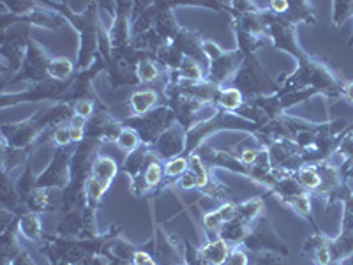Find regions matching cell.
I'll return each instance as SVG.
<instances>
[{
	"label": "cell",
	"mask_w": 353,
	"mask_h": 265,
	"mask_svg": "<svg viewBox=\"0 0 353 265\" xmlns=\"http://www.w3.org/2000/svg\"><path fill=\"white\" fill-rule=\"evenodd\" d=\"M18 228L23 237L30 239V241L37 242L43 235V226H41L39 217L36 216V213H25L23 216L18 219Z\"/></svg>",
	"instance_id": "obj_16"
},
{
	"label": "cell",
	"mask_w": 353,
	"mask_h": 265,
	"mask_svg": "<svg viewBox=\"0 0 353 265\" xmlns=\"http://www.w3.org/2000/svg\"><path fill=\"white\" fill-rule=\"evenodd\" d=\"M52 57L48 55V52L44 48H41L36 41H28L27 48V57H25L23 68L18 75L11 78V81H21V80H30L34 81V85L41 84V81L50 80L48 77V66Z\"/></svg>",
	"instance_id": "obj_6"
},
{
	"label": "cell",
	"mask_w": 353,
	"mask_h": 265,
	"mask_svg": "<svg viewBox=\"0 0 353 265\" xmlns=\"http://www.w3.org/2000/svg\"><path fill=\"white\" fill-rule=\"evenodd\" d=\"M138 72V78H140V84L141 85H147V84H152L156 81L161 75H168V69L163 68L156 59H145L138 64L137 68Z\"/></svg>",
	"instance_id": "obj_15"
},
{
	"label": "cell",
	"mask_w": 353,
	"mask_h": 265,
	"mask_svg": "<svg viewBox=\"0 0 353 265\" xmlns=\"http://www.w3.org/2000/svg\"><path fill=\"white\" fill-rule=\"evenodd\" d=\"M353 17V2H334L332 4V25L337 28L343 21Z\"/></svg>",
	"instance_id": "obj_22"
},
{
	"label": "cell",
	"mask_w": 353,
	"mask_h": 265,
	"mask_svg": "<svg viewBox=\"0 0 353 265\" xmlns=\"http://www.w3.org/2000/svg\"><path fill=\"white\" fill-rule=\"evenodd\" d=\"M179 78L182 81H191V84H196V81H203L205 80V69L198 64L196 61L193 59H188L184 57V61H182L181 68H179Z\"/></svg>",
	"instance_id": "obj_18"
},
{
	"label": "cell",
	"mask_w": 353,
	"mask_h": 265,
	"mask_svg": "<svg viewBox=\"0 0 353 265\" xmlns=\"http://www.w3.org/2000/svg\"><path fill=\"white\" fill-rule=\"evenodd\" d=\"M176 122L175 113L168 108L166 105L157 106V108L150 110L149 113L145 115H132L129 119H125L124 126L125 128H131L138 132L141 144L143 145H152L157 138L166 131V129L172 128Z\"/></svg>",
	"instance_id": "obj_3"
},
{
	"label": "cell",
	"mask_w": 353,
	"mask_h": 265,
	"mask_svg": "<svg viewBox=\"0 0 353 265\" xmlns=\"http://www.w3.org/2000/svg\"><path fill=\"white\" fill-rule=\"evenodd\" d=\"M21 200V195L18 191V188H14V182L8 177V173H4V181H2V205H4L6 210H14Z\"/></svg>",
	"instance_id": "obj_19"
},
{
	"label": "cell",
	"mask_w": 353,
	"mask_h": 265,
	"mask_svg": "<svg viewBox=\"0 0 353 265\" xmlns=\"http://www.w3.org/2000/svg\"><path fill=\"white\" fill-rule=\"evenodd\" d=\"M159 101L161 96L157 90H152V88H140V90H134L129 96V106H131L134 115H145L150 110L157 108Z\"/></svg>",
	"instance_id": "obj_10"
},
{
	"label": "cell",
	"mask_w": 353,
	"mask_h": 265,
	"mask_svg": "<svg viewBox=\"0 0 353 265\" xmlns=\"http://www.w3.org/2000/svg\"><path fill=\"white\" fill-rule=\"evenodd\" d=\"M77 75V64H72L65 57H53L48 66V77L57 81L71 80Z\"/></svg>",
	"instance_id": "obj_13"
},
{
	"label": "cell",
	"mask_w": 353,
	"mask_h": 265,
	"mask_svg": "<svg viewBox=\"0 0 353 265\" xmlns=\"http://www.w3.org/2000/svg\"><path fill=\"white\" fill-rule=\"evenodd\" d=\"M28 30L30 25L17 23L0 34V57L4 61V75L14 71L20 72L23 68L28 41H30Z\"/></svg>",
	"instance_id": "obj_4"
},
{
	"label": "cell",
	"mask_w": 353,
	"mask_h": 265,
	"mask_svg": "<svg viewBox=\"0 0 353 265\" xmlns=\"http://www.w3.org/2000/svg\"><path fill=\"white\" fill-rule=\"evenodd\" d=\"M12 265H34V262L30 260V257H28L25 251H21V253L12 260Z\"/></svg>",
	"instance_id": "obj_27"
},
{
	"label": "cell",
	"mask_w": 353,
	"mask_h": 265,
	"mask_svg": "<svg viewBox=\"0 0 353 265\" xmlns=\"http://www.w3.org/2000/svg\"><path fill=\"white\" fill-rule=\"evenodd\" d=\"M343 97H346V99H348L350 103H353V80L346 81L345 90H343Z\"/></svg>",
	"instance_id": "obj_28"
},
{
	"label": "cell",
	"mask_w": 353,
	"mask_h": 265,
	"mask_svg": "<svg viewBox=\"0 0 353 265\" xmlns=\"http://www.w3.org/2000/svg\"><path fill=\"white\" fill-rule=\"evenodd\" d=\"M353 46V34H352V39H350V43H348V48H352Z\"/></svg>",
	"instance_id": "obj_29"
},
{
	"label": "cell",
	"mask_w": 353,
	"mask_h": 265,
	"mask_svg": "<svg viewBox=\"0 0 353 265\" xmlns=\"http://www.w3.org/2000/svg\"><path fill=\"white\" fill-rule=\"evenodd\" d=\"M201 46H203L205 57H207V59H209L210 62L216 61V59H219V57L223 55V53H225V50L221 48L219 44L214 43V41L203 39V44H201Z\"/></svg>",
	"instance_id": "obj_25"
},
{
	"label": "cell",
	"mask_w": 353,
	"mask_h": 265,
	"mask_svg": "<svg viewBox=\"0 0 353 265\" xmlns=\"http://www.w3.org/2000/svg\"><path fill=\"white\" fill-rule=\"evenodd\" d=\"M200 257L207 265H225L230 257V246L223 239L210 241L200 249Z\"/></svg>",
	"instance_id": "obj_11"
},
{
	"label": "cell",
	"mask_w": 353,
	"mask_h": 265,
	"mask_svg": "<svg viewBox=\"0 0 353 265\" xmlns=\"http://www.w3.org/2000/svg\"><path fill=\"white\" fill-rule=\"evenodd\" d=\"M265 25H267V34L269 39L272 41L274 48L276 50H285L290 55H293L297 61H302L307 53L301 48L297 39V25L290 23L279 14H274L269 9L261 11Z\"/></svg>",
	"instance_id": "obj_5"
},
{
	"label": "cell",
	"mask_w": 353,
	"mask_h": 265,
	"mask_svg": "<svg viewBox=\"0 0 353 265\" xmlns=\"http://www.w3.org/2000/svg\"><path fill=\"white\" fill-rule=\"evenodd\" d=\"M225 87L237 88L248 101L256 99V97L274 96L281 90V85L270 78V75L265 71L256 55L245 57L239 71L233 75V78Z\"/></svg>",
	"instance_id": "obj_2"
},
{
	"label": "cell",
	"mask_w": 353,
	"mask_h": 265,
	"mask_svg": "<svg viewBox=\"0 0 353 265\" xmlns=\"http://www.w3.org/2000/svg\"><path fill=\"white\" fill-rule=\"evenodd\" d=\"M117 147L124 153H134V150L140 147V137H138V132L131 128H125L122 129L121 137L117 138Z\"/></svg>",
	"instance_id": "obj_21"
},
{
	"label": "cell",
	"mask_w": 353,
	"mask_h": 265,
	"mask_svg": "<svg viewBox=\"0 0 353 265\" xmlns=\"http://www.w3.org/2000/svg\"><path fill=\"white\" fill-rule=\"evenodd\" d=\"M297 179L307 193H316L321 188V175L316 165H304L297 170Z\"/></svg>",
	"instance_id": "obj_17"
},
{
	"label": "cell",
	"mask_w": 353,
	"mask_h": 265,
	"mask_svg": "<svg viewBox=\"0 0 353 265\" xmlns=\"http://www.w3.org/2000/svg\"><path fill=\"white\" fill-rule=\"evenodd\" d=\"M117 173V163L110 156H97L92 163V179L99 181L101 184H112L113 177Z\"/></svg>",
	"instance_id": "obj_12"
},
{
	"label": "cell",
	"mask_w": 353,
	"mask_h": 265,
	"mask_svg": "<svg viewBox=\"0 0 353 265\" xmlns=\"http://www.w3.org/2000/svg\"><path fill=\"white\" fill-rule=\"evenodd\" d=\"M189 168V159L185 157H175V159L166 161L165 165V175L168 177H181L182 173L188 172Z\"/></svg>",
	"instance_id": "obj_23"
},
{
	"label": "cell",
	"mask_w": 353,
	"mask_h": 265,
	"mask_svg": "<svg viewBox=\"0 0 353 265\" xmlns=\"http://www.w3.org/2000/svg\"><path fill=\"white\" fill-rule=\"evenodd\" d=\"M244 105H245V97L239 92L237 88H233V87L221 88L219 99H217V108L225 110V112L237 113Z\"/></svg>",
	"instance_id": "obj_14"
},
{
	"label": "cell",
	"mask_w": 353,
	"mask_h": 265,
	"mask_svg": "<svg viewBox=\"0 0 353 265\" xmlns=\"http://www.w3.org/2000/svg\"><path fill=\"white\" fill-rule=\"evenodd\" d=\"M261 209H263V200H261V198H251V200L237 205V217H241L245 223H251V225H253L254 221H256V217L260 216Z\"/></svg>",
	"instance_id": "obj_20"
},
{
	"label": "cell",
	"mask_w": 353,
	"mask_h": 265,
	"mask_svg": "<svg viewBox=\"0 0 353 265\" xmlns=\"http://www.w3.org/2000/svg\"><path fill=\"white\" fill-rule=\"evenodd\" d=\"M251 251H277V253L288 255V248L285 242L277 237V233L270 226V221L267 217H260L256 223H253V228L242 242Z\"/></svg>",
	"instance_id": "obj_7"
},
{
	"label": "cell",
	"mask_w": 353,
	"mask_h": 265,
	"mask_svg": "<svg viewBox=\"0 0 353 265\" xmlns=\"http://www.w3.org/2000/svg\"><path fill=\"white\" fill-rule=\"evenodd\" d=\"M244 59L245 57L241 50L225 52L219 59L210 62L209 69H207V75H205V80L217 85V87H225V85L232 80L233 75L239 71V68L242 66Z\"/></svg>",
	"instance_id": "obj_8"
},
{
	"label": "cell",
	"mask_w": 353,
	"mask_h": 265,
	"mask_svg": "<svg viewBox=\"0 0 353 265\" xmlns=\"http://www.w3.org/2000/svg\"><path fill=\"white\" fill-rule=\"evenodd\" d=\"M185 138H188L185 129L182 128L179 122H175L172 128L166 129V131L150 145V150H152L159 159H175V157H181V153L185 149Z\"/></svg>",
	"instance_id": "obj_9"
},
{
	"label": "cell",
	"mask_w": 353,
	"mask_h": 265,
	"mask_svg": "<svg viewBox=\"0 0 353 265\" xmlns=\"http://www.w3.org/2000/svg\"><path fill=\"white\" fill-rule=\"evenodd\" d=\"M279 80L283 81V85L277 94L314 88V90H318V94H323L330 99L343 97V90H345L346 81H348L329 62L311 55H305L302 61H299V68L295 71L290 72L288 77H281Z\"/></svg>",
	"instance_id": "obj_1"
},
{
	"label": "cell",
	"mask_w": 353,
	"mask_h": 265,
	"mask_svg": "<svg viewBox=\"0 0 353 265\" xmlns=\"http://www.w3.org/2000/svg\"><path fill=\"white\" fill-rule=\"evenodd\" d=\"M94 103H96V101H90V99L77 101V103H74V113H77V117H81V119L88 121V119L96 113Z\"/></svg>",
	"instance_id": "obj_24"
},
{
	"label": "cell",
	"mask_w": 353,
	"mask_h": 265,
	"mask_svg": "<svg viewBox=\"0 0 353 265\" xmlns=\"http://www.w3.org/2000/svg\"><path fill=\"white\" fill-rule=\"evenodd\" d=\"M249 264V258L248 255H245V251L242 248H239V246H235V248L230 251V257L228 260H226L225 265H248Z\"/></svg>",
	"instance_id": "obj_26"
}]
</instances>
